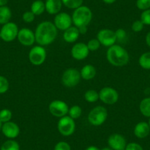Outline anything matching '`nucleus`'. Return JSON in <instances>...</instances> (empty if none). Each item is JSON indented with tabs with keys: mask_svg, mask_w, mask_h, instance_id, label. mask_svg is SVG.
Listing matches in <instances>:
<instances>
[{
	"mask_svg": "<svg viewBox=\"0 0 150 150\" xmlns=\"http://www.w3.org/2000/svg\"><path fill=\"white\" fill-rule=\"evenodd\" d=\"M35 41L41 46H47L54 41L57 36V29L54 23L42 21L36 27L35 32Z\"/></svg>",
	"mask_w": 150,
	"mask_h": 150,
	"instance_id": "obj_1",
	"label": "nucleus"
},
{
	"mask_svg": "<svg viewBox=\"0 0 150 150\" xmlns=\"http://www.w3.org/2000/svg\"><path fill=\"white\" fill-rule=\"evenodd\" d=\"M106 55L108 62L114 66L121 67L129 63V53L122 46L114 44L110 47Z\"/></svg>",
	"mask_w": 150,
	"mask_h": 150,
	"instance_id": "obj_2",
	"label": "nucleus"
},
{
	"mask_svg": "<svg viewBox=\"0 0 150 150\" xmlns=\"http://www.w3.org/2000/svg\"><path fill=\"white\" fill-rule=\"evenodd\" d=\"M71 18L72 22L75 27H80L83 26L88 27L93 18V13L91 10L88 7L82 5L74 10Z\"/></svg>",
	"mask_w": 150,
	"mask_h": 150,
	"instance_id": "obj_3",
	"label": "nucleus"
},
{
	"mask_svg": "<svg viewBox=\"0 0 150 150\" xmlns=\"http://www.w3.org/2000/svg\"><path fill=\"white\" fill-rule=\"evenodd\" d=\"M108 118V111L103 106H96L89 112L88 119L91 125L93 126H100L105 123Z\"/></svg>",
	"mask_w": 150,
	"mask_h": 150,
	"instance_id": "obj_4",
	"label": "nucleus"
},
{
	"mask_svg": "<svg viewBox=\"0 0 150 150\" xmlns=\"http://www.w3.org/2000/svg\"><path fill=\"white\" fill-rule=\"evenodd\" d=\"M81 79L80 71L74 68H69L62 75V83L67 88H73L79 84Z\"/></svg>",
	"mask_w": 150,
	"mask_h": 150,
	"instance_id": "obj_5",
	"label": "nucleus"
},
{
	"mask_svg": "<svg viewBox=\"0 0 150 150\" xmlns=\"http://www.w3.org/2000/svg\"><path fill=\"white\" fill-rule=\"evenodd\" d=\"M76 125L74 120L69 116L60 118L57 123V129L63 136H70L74 132Z\"/></svg>",
	"mask_w": 150,
	"mask_h": 150,
	"instance_id": "obj_6",
	"label": "nucleus"
},
{
	"mask_svg": "<svg viewBox=\"0 0 150 150\" xmlns=\"http://www.w3.org/2000/svg\"><path fill=\"white\" fill-rule=\"evenodd\" d=\"M18 26L13 22H8L2 26L0 34L1 38L5 42H11L14 41L18 36Z\"/></svg>",
	"mask_w": 150,
	"mask_h": 150,
	"instance_id": "obj_7",
	"label": "nucleus"
},
{
	"mask_svg": "<svg viewBox=\"0 0 150 150\" xmlns=\"http://www.w3.org/2000/svg\"><path fill=\"white\" fill-rule=\"evenodd\" d=\"M47 58V52L41 46H35L30 50L29 52V60L34 66L43 64Z\"/></svg>",
	"mask_w": 150,
	"mask_h": 150,
	"instance_id": "obj_8",
	"label": "nucleus"
},
{
	"mask_svg": "<svg viewBox=\"0 0 150 150\" xmlns=\"http://www.w3.org/2000/svg\"><path fill=\"white\" fill-rule=\"evenodd\" d=\"M99 99L106 105H113L119 100L117 91L111 87H105L99 93Z\"/></svg>",
	"mask_w": 150,
	"mask_h": 150,
	"instance_id": "obj_9",
	"label": "nucleus"
},
{
	"mask_svg": "<svg viewBox=\"0 0 150 150\" xmlns=\"http://www.w3.org/2000/svg\"><path fill=\"white\" fill-rule=\"evenodd\" d=\"M96 38L99 41L101 45L110 47L114 45L116 42V36L114 31L109 29H103L97 33Z\"/></svg>",
	"mask_w": 150,
	"mask_h": 150,
	"instance_id": "obj_10",
	"label": "nucleus"
},
{
	"mask_svg": "<svg viewBox=\"0 0 150 150\" xmlns=\"http://www.w3.org/2000/svg\"><path fill=\"white\" fill-rule=\"evenodd\" d=\"M69 106L65 102L61 100H54L50 104L49 110L52 116L62 118L69 112Z\"/></svg>",
	"mask_w": 150,
	"mask_h": 150,
	"instance_id": "obj_11",
	"label": "nucleus"
},
{
	"mask_svg": "<svg viewBox=\"0 0 150 150\" xmlns=\"http://www.w3.org/2000/svg\"><path fill=\"white\" fill-rule=\"evenodd\" d=\"M20 44L25 47H30L33 45L35 42V33L28 28H22L18 31L17 36Z\"/></svg>",
	"mask_w": 150,
	"mask_h": 150,
	"instance_id": "obj_12",
	"label": "nucleus"
},
{
	"mask_svg": "<svg viewBox=\"0 0 150 150\" xmlns=\"http://www.w3.org/2000/svg\"><path fill=\"white\" fill-rule=\"evenodd\" d=\"M108 144L109 147L113 150H125L127 144L125 137L119 133H113L110 135Z\"/></svg>",
	"mask_w": 150,
	"mask_h": 150,
	"instance_id": "obj_13",
	"label": "nucleus"
},
{
	"mask_svg": "<svg viewBox=\"0 0 150 150\" xmlns=\"http://www.w3.org/2000/svg\"><path fill=\"white\" fill-rule=\"evenodd\" d=\"M72 23V18L66 13H59L54 17V24L57 30L65 31L71 27Z\"/></svg>",
	"mask_w": 150,
	"mask_h": 150,
	"instance_id": "obj_14",
	"label": "nucleus"
},
{
	"mask_svg": "<svg viewBox=\"0 0 150 150\" xmlns=\"http://www.w3.org/2000/svg\"><path fill=\"white\" fill-rule=\"evenodd\" d=\"M89 51L87 44L84 43H77L74 44L71 48V56L77 60L86 59L88 56Z\"/></svg>",
	"mask_w": 150,
	"mask_h": 150,
	"instance_id": "obj_15",
	"label": "nucleus"
},
{
	"mask_svg": "<svg viewBox=\"0 0 150 150\" xmlns=\"http://www.w3.org/2000/svg\"><path fill=\"white\" fill-rule=\"evenodd\" d=\"M2 132L5 137L10 139H13L18 136L20 133V128L17 124L13 122L4 123L2 126Z\"/></svg>",
	"mask_w": 150,
	"mask_h": 150,
	"instance_id": "obj_16",
	"label": "nucleus"
},
{
	"mask_svg": "<svg viewBox=\"0 0 150 150\" xmlns=\"http://www.w3.org/2000/svg\"><path fill=\"white\" fill-rule=\"evenodd\" d=\"M150 133V127L148 123L141 122L135 125L134 128V134L138 138H145Z\"/></svg>",
	"mask_w": 150,
	"mask_h": 150,
	"instance_id": "obj_17",
	"label": "nucleus"
},
{
	"mask_svg": "<svg viewBox=\"0 0 150 150\" xmlns=\"http://www.w3.org/2000/svg\"><path fill=\"white\" fill-rule=\"evenodd\" d=\"M62 5L63 2L61 0H47L45 3L46 11L49 14L56 15L60 13Z\"/></svg>",
	"mask_w": 150,
	"mask_h": 150,
	"instance_id": "obj_18",
	"label": "nucleus"
},
{
	"mask_svg": "<svg viewBox=\"0 0 150 150\" xmlns=\"http://www.w3.org/2000/svg\"><path fill=\"white\" fill-rule=\"evenodd\" d=\"M80 32L77 27H70L63 33V39L67 43H74L78 39Z\"/></svg>",
	"mask_w": 150,
	"mask_h": 150,
	"instance_id": "obj_19",
	"label": "nucleus"
},
{
	"mask_svg": "<svg viewBox=\"0 0 150 150\" xmlns=\"http://www.w3.org/2000/svg\"><path fill=\"white\" fill-rule=\"evenodd\" d=\"M96 74V71L94 66L92 65H86L83 66L80 71V75L83 79L86 80H91L94 78Z\"/></svg>",
	"mask_w": 150,
	"mask_h": 150,
	"instance_id": "obj_20",
	"label": "nucleus"
},
{
	"mask_svg": "<svg viewBox=\"0 0 150 150\" xmlns=\"http://www.w3.org/2000/svg\"><path fill=\"white\" fill-rule=\"evenodd\" d=\"M11 16H12V12L8 7H0V24L4 25L10 22Z\"/></svg>",
	"mask_w": 150,
	"mask_h": 150,
	"instance_id": "obj_21",
	"label": "nucleus"
},
{
	"mask_svg": "<svg viewBox=\"0 0 150 150\" xmlns=\"http://www.w3.org/2000/svg\"><path fill=\"white\" fill-rule=\"evenodd\" d=\"M46 11L45 3L42 0H35L33 2L31 5V11L35 14V16H39L44 13Z\"/></svg>",
	"mask_w": 150,
	"mask_h": 150,
	"instance_id": "obj_22",
	"label": "nucleus"
},
{
	"mask_svg": "<svg viewBox=\"0 0 150 150\" xmlns=\"http://www.w3.org/2000/svg\"><path fill=\"white\" fill-rule=\"evenodd\" d=\"M139 109L143 116L150 118V97L145 98L141 100Z\"/></svg>",
	"mask_w": 150,
	"mask_h": 150,
	"instance_id": "obj_23",
	"label": "nucleus"
},
{
	"mask_svg": "<svg viewBox=\"0 0 150 150\" xmlns=\"http://www.w3.org/2000/svg\"><path fill=\"white\" fill-rule=\"evenodd\" d=\"M140 66L146 70H150V52L141 54L138 60Z\"/></svg>",
	"mask_w": 150,
	"mask_h": 150,
	"instance_id": "obj_24",
	"label": "nucleus"
},
{
	"mask_svg": "<svg viewBox=\"0 0 150 150\" xmlns=\"http://www.w3.org/2000/svg\"><path fill=\"white\" fill-rule=\"evenodd\" d=\"M0 150H20V146L17 141L10 139L2 144Z\"/></svg>",
	"mask_w": 150,
	"mask_h": 150,
	"instance_id": "obj_25",
	"label": "nucleus"
},
{
	"mask_svg": "<svg viewBox=\"0 0 150 150\" xmlns=\"http://www.w3.org/2000/svg\"><path fill=\"white\" fill-rule=\"evenodd\" d=\"M84 97L88 102H96L99 99V93L95 90H88L85 93Z\"/></svg>",
	"mask_w": 150,
	"mask_h": 150,
	"instance_id": "obj_26",
	"label": "nucleus"
},
{
	"mask_svg": "<svg viewBox=\"0 0 150 150\" xmlns=\"http://www.w3.org/2000/svg\"><path fill=\"white\" fill-rule=\"evenodd\" d=\"M63 5L70 9H77L82 6L83 0H61Z\"/></svg>",
	"mask_w": 150,
	"mask_h": 150,
	"instance_id": "obj_27",
	"label": "nucleus"
},
{
	"mask_svg": "<svg viewBox=\"0 0 150 150\" xmlns=\"http://www.w3.org/2000/svg\"><path fill=\"white\" fill-rule=\"evenodd\" d=\"M69 115L71 119H79L82 114V108L79 105H74L69 110Z\"/></svg>",
	"mask_w": 150,
	"mask_h": 150,
	"instance_id": "obj_28",
	"label": "nucleus"
},
{
	"mask_svg": "<svg viewBox=\"0 0 150 150\" xmlns=\"http://www.w3.org/2000/svg\"><path fill=\"white\" fill-rule=\"evenodd\" d=\"M12 112L9 109H2L0 111V121L2 123H6L11 121Z\"/></svg>",
	"mask_w": 150,
	"mask_h": 150,
	"instance_id": "obj_29",
	"label": "nucleus"
},
{
	"mask_svg": "<svg viewBox=\"0 0 150 150\" xmlns=\"http://www.w3.org/2000/svg\"><path fill=\"white\" fill-rule=\"evenodd\" d=\"M9 86L8 79L0 75V94L6 93L9 89Z\"/></svg>",
	"mask_w": 150,
	"mask_h": 150,
	"instance_id": "obj_30",
	"label": "nucleus"
},
{
	"mask_svg": "<svg viewBox=\"0 0 150 150\" xmlns=\"http://www.w3.org/2000/svg\"><path fill=\"white\" fill-rule=\"evenodd\" d=\"M116 36V41L119 42H125L127 38V34L124 29L119 28L115 32Z\"/></svg>",
	"mask_w": 150,
	"mask_h": 150,
	"instance_id": "obj_31",
	"label": "nucleus"
},
{
	"mask_svg": "<svg viewBox=\"0 0 150 150\" xmlns=\"http://www.w3.org/2000/svg\"><path fill=\"white\" fill-rule=\"evenodd\" d=\"M100 43L98 41L97 38L91 39L87 44V47L88 48L89 51L91 52H94L96 51L97 50H99V48L100 47Z\"/></svg>",
	"mask_w": 150,
	"mask_h": 150,
	"instance_id": "obj_32",
	"label": "nucleus"
},
{
	"mask_svg": "<svg viewBox=\"0 0 150 150\" xmlns=\"http://www.w3.org/2000/svg\"><path fill=\"white\" fill-rule=\"evenodd\" d=\"M136 6L143 11L150 9V0H137Z\"/></svg>",
	"mask_w": 150,
	"mask_h": 150,
	"instance_id": "obj_33",
	"label": "nucleus"
},
{
	"mask_svg": "<svg viewBox=\"0 0 150 150\" xmlns=\"http://www.w3.org/2000/svg\"><path fill=\"white\" fill-rule=\"evenodd\" d=\"M141 21L144 25H150V9L143 11L141 15Z\"/></svg>",
	"mask_w": 150,
	"mask_h": 150,
	"instance_id": "obj_34",
	"label": "nucleus"
},
{
	"mask_svg": "<svg viewBox=\"0 0 150 150\" xmlns=\"http://www.w3.org/2000/svg\"><path fill=\"white\" fill-rule=\"evenodd\" d=\"M35 14L30 11H26L22 16L23 21L25 23H32L35 20Z\"/></svg>",
	"mask_w": 150,
	"mask_h": 150,
	"instance_id": "obj_35",
	"label": "nucleus"
},
{
	"mask_svg": "<svg viewBox=\"0 0 150 150\" xmlns=\"http://www.w3.org/2000/svg\"><path fill=\"white\" fill-rule=\"evenodd\" d=\"M144 23L141 20H136L132 24L131 28H132V31L135 32V33H138V32H141L144 29Z\"/></svg>",
	"mask_w": 150,
	"mask_h": 150,
	"instance_id": "obj_36",
	"label": "nucleus"
},
{
	"mask_svg": "<svg viewBox=\"0 0 150 150\" xmlns=\"http://www.w3.org/2000/svg\"><path fill=\"white\" fill-rule=\"evenodd\" d=\"M54 150H71V146L67 142L60 141L56 144Z\"/></svg>",
	"mask_w": 150,
	"mask_h": 150,
	"instance_id": "obj_37",
	"label": "nucleus"
},
{
	"mask_svg": "<svg viewBox=\"0 0 150 150\" xmlns=\"http://www.w3.org/2000/svg\"><path fill=\"white\" fill-rule=\"evenodd\" d=\"M125 150H144L143 147L137 143H129L127 144Z\"/></svg>",
	"mask_w": 150,
	"mask_h": 150,
	"instance_id": "obj_38",
	"label": "nucleus"
},
{
	"mask_svg": "<svg viewBox=\"0 0 150 150\" xmlns=\"http://www.w3.org/2000/svg\"><path fill=\"white\" fill-rule=\"evenodd\" d=\"M79 30V32H80V34L82 35H84L87 33L88 31V28H87V26H83V27H77Z\"/></svg>",
	"mask_w": 150,
	"mask_h": 150,
	"instance_id": "obj_39",
	"label": "nucleus"
},
{
	"mask_svg": "<svg viewBox=\"0 0 150 150\" xmlns=\"http://www.w3.org/2000/svg\"><path fill=\"white\" fill-rule=\"evenodd\" d=\"M146 43L147 46L150 47V32H149L146 36Z\"/></svg>",
	"mask_w": 150,
	"mask_h": 150,
	"instance_id": "obj_40",
	"label": "nucleus"
},
{
	"mask_svg": "<svg viewBox=\"0 0 150 150\" xmlns=\"http://www.w3.org/2000/svg\"><path fill=\"white\" fill-rule=\"evenodd\" d=\"M85 150H100L97 146H90L88 148H86Z\"/></svg>",
	"mask_w": 150,
	"mask_h": 150,
	"instance_id": "obj_41",
	"label": "nucleus"
},
{
	"mask_svg": "<svg viewBox=\"0 0 150 150\" xmlns=\"http://www.w3.org/2000/svg\"><path fill=\"white\" fill-rule=\"evenodd\" d=\"M8 0H0V7L6 6Z\"/></svg>",
	"mask_w": 150,
	"mask_h": 150,
	"instance_id": "obj_42",
	"label": "nucleus"
},
{
	"mask_svg": "<svg viewBox=\"0 0 150 150\" xmlns=\"http://www.w3.org/2000/svg\"><path fill=\"white\" fill-rule=\"evenodd\" d=\"M102 1L106 4H112L114 3L116 0H102Z\"/></svg>",
	"mask_w": 150,
	"mask_h": 150,
	"instance_id": "obj_43",
	"label": "nucleus"
},
{
	"mask_svg": "<svg viewBox=\"0 0 150 150\" xmlns=\"http://www.w3.org/2000/svg\"><path fill=\"white\" fill-rule=\"evenodd\" d=\"M101 150H113L110 148V147H105V148L102 149Z\"/></svg>",
	"mask_w": 150,
	"mask_h": 150,
	"instance_id": "obj_44",
	"label": "nucleus"
},
{
	"mask_svg": "<svg viewBox=\"0 0 150 150\" xmlns=\"http://www.w3.org/2000/svg\"><path fill=\"white\" fill-rule=\"evenodd\" d=\"M2 122H1V121H0V129H2Z\"/></svg>",
	"mask_w": 150,
	"mask_h": 150,
	"instance_id": "obj_45",
	"label": "nucleus"
},
{
	"mask_svg": "<svg viewBox=\"0 0 150 150\" xmlns=\"http://www.w3.org/2000/svg\"><path fill=\"white\" fill-rule=\"evenodd\" d=\"M149 127H150V118H149Z\"/></svg>",
	"mask_w": 150,
	"mask_h": 150,
	"instance_id": "obj_46",
	"label": "nucleus"
},
{
	"mask_svg": "<svg viewBox=\"0 0 150 150\" xmlns=\"http://www.w3.org/2000/svg\"><path fill=\"white\" fill-rule=\"evenodd\" d=\"M0 39H1V34H0Z\"/></svg>",
	"mask_w": 150,
	"mask_h": 150,
	"instance_id": "obj_47",
	"label": "nucleus"
}]
</instances>
